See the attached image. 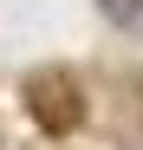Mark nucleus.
<instances>
[{
	"instance_id": "nucleus-1",
	"label": "nucleus",
	"mask_w": 143,
	"mask_h": 150,
	"mask_svg": "<svg viewBox=\"0 0 143 150\" xmlns=\"http://www.w3.org/2000/svg\"><path fill=\"white\" fill-rule=\"evenodd\" d=\"M26 111H33V124H39L46 137H72V131L85 124V91H78L72 72L46 65V72L26 79Z\"/></svg>"
},
{
	"instance_id": "nucleus-2",
	"label": "nucleus",
	"mask_w": 143,
	"mask_h": 150,
	"mask_svg": "<svg viewBox=\"0 0 143 150\" xmlns=\"http://www.w3.org/2000/svg\"><path fill=\"white\" fill-rule=\"evenodd\" d=\"M104 13L111 20H137V0H104Z\"/></svg>"
}]
</instances>
